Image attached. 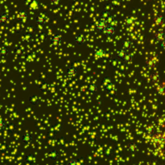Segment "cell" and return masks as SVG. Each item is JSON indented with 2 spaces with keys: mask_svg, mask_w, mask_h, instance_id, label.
<instances>
[{
  "mask_svg": "<svg viewBox=\"0 0 165 165\" xmlns=\"http://www.w3.org/2000/svg\"><path fill=\"white\" fill-rule=\"evenodd\" d=\"M158 62H159V59L157 58L156 56H150V57H148L147 59L146 60L145 65L148 68L151 69V68L156 67V65L158 64Z\"/></svg>",
  "mask_w": 165,
  "mask_h": 165,
  "instance_id": "6da1fadb",
  "label": "cell"
},
{
  "mask_svg": "<svg viewBox=\"0 0 165 165\" xmlns=\"http://www.w3.org/2000/svg\"><path fill=\"white\" fill-rule=\"evenodd\" d=\"M108 25H109V24L107 23V22H106L105 19H98L97 22L96 23V30H97V32L103 33Z\"/></svg>",
  "mask_w": 165,
  "mask_h": 165,
  "instance_id": "7a4b0ae2",
  "label": "cell"
},
{
  "mask_svg": "<svg viewBox=\"0 0 165 165\" xmlns=\"http://www.w3.org/2000/svg\"><path fill=\"white\" fill-rule=\"evenodd\" d=\"M94 55L96 58L99 59H105V58H109V53L105 51L103 48H98L94 51Z\"/></svg>",
  "mask_w": 165,
  "mask_h": 165,
  "instance_id": "3957f363",
  "label": "cell"
},
{
  "mask_svg": "<svg viewBox=\"0 0 165 165\" xmlns=\"http://www.w3.org/2000/svg\"><path fill=\"white\" fill-rule=\"evenodd\" d=\"M50 41L52 43V44L53 46H58L62 41V36L61 33L57 32L55 34H53L52 36V37L50 39Z\"/></svg>",
  "mask_w": 165,
  "mask_h": 165,
  "instance_id": "277c9868",
  "label": "cell"
},
{
  "mask_svg": "<svg viewBox=\"0 0 165 165\" xmlns=\"http://www.w3.org/2000/svg\"><path fill=\"white\" fill-rule=\"evenodd\" d=\"M73 41L78 45H83L86 42L85 36L82 33H78L73 38Z\"/></svg>",
  "mask_w": 165,
  "mask_h": 165,
  "instance_id": "5b68a950",
  "label": "cell"
},
{
  "mask_svg": "<svg viewBox=\"0 0 165 165\" xmlns=\"http://www.w3.org/2000/svg\"><path fill=\"white\" fill-rule=\"evenodd\" d=\"M66 74L69 77H74L78 74V69L74 65H70V67L66 68Z\"/></svg>",
  "mask_w": 165,
  "mask_h": 165,
  "instance_id": "8992f818",
  "label": "cell"
},
{
  "mask_svg": "<svg viewBox=\"0 0 165 165\" xmlns=\"http://www.w3.org/2000/svg\"><path fill=\"white\" fill-rule=\"evenodd\" d=\"M104 89L111 95H116L117 94V86H116L115 84H113V82H110L106 86H104Z\"/></svg>",
  "mask_w": 165,
  "mask_h": 165,
  "instance_id": "52a82bcc",
  "label": "cell"
},
{
  "mask_svg": "<svg viewBox=\"0 0 165 165\" xmlns=\"http://www.w3.org/2000/svg\"><path fill=\"white\" fill-rule=\"evenodd\" d=\"M103 33H104L106 36H109V37H110V36H113L114 35L116 34V28L111 25H108Z\"/></svg>",
  "mask_w": 165,
  "mask_h": 165,
  "instance_id": "ba28073f",
  "label": "cell"
},
{
  "mask_svg": "<svg viewBox=\"0 0 165 165\" xmlns=\"http://www.w3.org/2000/svg\"><path fill=\"white\" fill-rule=\"evenodd\" d=\"M28 14L26 11L20 10L17 14V19L20 22L24 23V22L26 21L27 19H28Z\"/></svg>",
  "mask_w": 165,
  "mask_h": 165,
  "instance_id": "9c48e42d",
  "label": "cell"
},
{
  "mask_svg": "<svg viewBox=\"0 0 165 165\" xmlns=\"http://www.w3.org/2000/svg\"><path fill=\"white\" fill-rule=\"evenodd\" d=\"M124 23L128 28H133L135 24V19L133 16L127 15L124 18Z\"/></svg>",
  "mask_w": 165,
  "mask_h": 165,
  "instance_id": "30bf717a",
  "label": "cell"
},
{
  "mask_svg": "<svg viewBox=\"0 0 165 165\" xmlns=\"http://www.w3.org/2000/svg\"><path fill=\"white\" fill-rule=\"evenodd\" d=\"M28 8L29 11H38L40 9V3L38 0H32L30 4L28 6Z\"/></svg>",
  "mask_w": 165,
  "mask_h": 165,
  "instance_id": "8fae6325",
  "label": "cell"
},
{
  "mask_svg": "<svg viewBox=\"0 0 165 165\" xmlns=\"http://www.w3.org/2000/svg\"><path fill=\"white\" fill-rule=\"evenodd\" d=\"M155 39L157 42L160 43L161 41H163L165 39V32L163 30H159L157 31L155 33Z\"/></svg>",
  "mask_w": 165,
  "mask_h": 165,
  "instance_id": "7c38bea8",
  "label": "cell"
},
{
  "mask_svg": "<svg viewBox=\"0 0 165 165\" xmlns=\"http://www.w3.org/2000/svg\"><path fill=\"white\" fill-rule=\"evenodd\" d=\"M60 156L59 152L56 149H52L49 153V159L51 160H57Z\"/></svg>",
  "mask_w": 165,
  "mask_h": 165,
  "instance_id": "4fadbf2b",
  "label": "cell"
},
{
  "mask_svg": "<svg viewBox=\"0 0 165 165\" xmlns=\"http://www.w3.org/2000/svg\"><path fill=\"white\" fill-rule=\"evenodd\" d=\"M32 139H33L32 135L31 134H29V133H27V134L22 136V142H23V144L28 145V144H30L32 143Z\"/></svg>",
  "mask_w": 165,
  "mask_h": 165,
  "instance_id": "5bb4252c",
  "label": "cell"
},
{
  "mask_svg": "<svg viewBox=\"0 0 165 165\" xmlns=\"http://www.w3.org/2000/svg\"><path fill=\"white\" fill-rule=\"evenodd\" d=\"M132 45H133V42L131 40H125L122 43V48L128 52L131 48Z\"/></svg>",
  "mask_w": 165,
  "mask_h": 165,
  "instance_id": "9a60e30c",
  "label": "cell"
},
{
  "mask_svg": "<svg viewBox=\"0 0 165 165\" xmlns=\"http://www.w3.org/2000/svg\"><path fill=\"white\" fill-rule=\"evenodd\" d=\"M154 23L156 26H160L165 23V17L163 15H159L154 19Z\"/></svg>",
  "mask_w": 165,
  "mask_h": 165,
  "instance_id": "2e32d148",
  "label": "cell"
},
{
  "mask_svg": "<svg viewBox=\"0 0 165 165\" xmlns=\"http://www.w3.org/2000/svg\"><path fill=\"white\" fill-rule=\"evenodd\" d=\"M9 22V15L6 12L0 13V23L3 24H6Z\"/></svg>",
  "mask_w": 165,
  "mask_h": 165,
  "instance_id": "e0dca14e",
  "label": "cell"
},
{
  "mask_svg": "<svg viewBox=\"0 0 165 165\" xmlns=\"http://www.w3.org/2000/svg\"><path fill=\"white\" fill-rule=\"evenodd\" d=\"M156 93L159 95V96H165V85L162 84L157 86L156 89Z\"/></svg>",
  "mask_w": 165,
  "mask_h": 165,
  "instance_id": "ac0fdd59",
  "label": "cell"
},
{
  "mask_svg": "<svg viewBox=\"0 0 165 165\" xmlns=\"http://www.w3.org/2000/svg\"><path fill=\"white\" fill-rule=\"evenodd\" d=\"M150 80L153 83H157L158 81H160V75L157 72H152L151 76H150Z\"/></svg>",
  "mask_w": 165,
  "mask_h": 165,
  "instance_id": "d6986e66",
  "label": "cell"
},
{
  "mask_svg": "<svg viewBox=\"0 0 165 165\" xmlns=\"http://www.w3.org/2000/svg\"><path fill=\"white\" fill-rule=\"evenodd\" d=\"M35 20L39 24H44L45 23V15L43 14H39L36 16Z\"/></svg>",
  "mask_w": 165,
  "mask_h": 165,
  "instance_id": "ffe728a7",
  "label": "cell"
},
{
  "mask_svg": "<svg viewBox=\"0 0 165 165\" xmlns=\"http://www.w3.org/2000/svg\"><path fill=\"white\" fill-rule=\"evenodd\" d=\"M153 140L155 141V143L157 144H163V140H162V135L156 133L153 136Z\"/></svg>",
  "mask_w": 165,
  "mask_h": 165,
  "instance_id": "44dd1931",
  "label": "cell"
},
{
  "mask_svg": "<svg viewBox=\"0 0 165 165\" xmlns=\"http://www.w3.org/2000/svg\"><path fill=\"white\" fill-rule=\"evenodd\" d=\"M126 52H127V51H126V50H124L123 48H121V49H119V50H118V51L117 52V54H116V56H117V59L122 60L123 58H124V56H125V55L126 54Z\"/></svg>",
  "mask_w": 165,
  "mask_h": 165,
  "instance_id": "7402d4cb",
  "label": "cell"
},
{
  "mask_svg": "<svg viewBox=\"0 0 165 165\" xmlns=\"http://www.w3.org/2000/svg\"><path fill=\"white\" fill-rule=\"evenodd\" d=\"M97 89H98V85H96V84H90L89 86H88V91L91 94L96 93V91H97Z\"/></svg>",
  "mask_w": 165,
  "mask_h": 165,
  "instance_id": "603a6c76",
  "label": "cell"
},
{
  "mask_svg": "<svg viewBox=\"0 0 165 165\" xmlns=\"http://www.w3.org/2000/svg\"><path fill=\"white\" fill-rule=\"evenodd\" d=\"M132 59H133V56L131 55V53H129L128 52H126V54L124 56V58L122 59V60L124 61V62H126V63H130L132 61Z\"/></svg>",
  "mask_w": 165,
  "mask_h": 165,
  "instance_id": "cb8c5ba5",
  "label": "cell"
},
{
  "mask_svg": "<svg viewBox=\"0 0 165 165\" xmlns=\"http://www.w3.org/2000/svg\"><path fill=\"white\" fill-rule=\"evenodd\" d=\"M111 15V12L109 11V10H104L102 13H101V15H100V19H105L109 17V15Z\"/></svg>",
  "mask_w": 165,
  "mask_h": 165,
  "instance_id": "d4e9b609",
  "label": "cell"
},
{
  "mask_svg": "<svg viewBox=\"0 0 165 165\" xmlns=\"http://www.w3.org/2000/svg\"><path fill=\"white\" fill-rule=\"evenodd\" d=\"M136 149H137V145H136L135 144H128L127 150H128L129 152H131V153L135 152Z\"/></svg>",
  "mask_w": 165,
  "mask_h": 165,
  "instance_id": "484cf974",
  "label": "cell"
},
{
  "mask_svg": "<svg viewBox=\"0 0 165 165\" xmlns=\"http://www.w3.org/2000/svg\"><path fill=\"white\" fill-rule=\"evenodd\" d=\"M5 127H6V123L4 119H0V132H3L4 131Z\"/></svg>",
  "mask_w": 165,
  "mask_h": 165,
  "instance_id": "4316f807",
  "label": "cell"
},
{
  "mask_svg": "<svg viewBox=\"0 0 165 165\" xmlns=\"http://www.w3.org/2000/svg\"><path fill=\"white\" fill-rule=\"evenodd\" d=\"M115 17H116V16H114L113 14H111V15H109V17L106 19V22H107V23H108V24H109V23H110L111 22L113 21V20L115 19Z\"/></svg>",
  "mask_w": 165,
  "mask_h": 165,
  "instance_id": "83f0119b",
  "label": "cell"
},
{
  "mask_svg": "<svg viewBox=\"0 0 165 165\" xmlns=\"http://www.w3.org/2000/svg\"><path fill=\"white\" fill-rule=\"evenodd\" d=\"M68 164L69 165H79L80 164L78 163V161L74 160H70L69 163H68Z\"/></svg>",
  "mask_w": 165,
  "mask_h": 165,
  "instance_id": "f1b7e54d",
  "label": "cell"
},
{
  "mask_svg": "<svg viewBox=\"0 0 165 165\" xmlns=\"http://www.w3.org/2000/svg\"><path fill=\"white\" fill-rule=\"evenodd\" d=\"M110 82H112V80L111 79H109V78H105L104 80V82H103V84H104V86H106V85L109 84Z\"/></svg>",
  "mask_w": 165,
  "mask_h": 165,
  "instance_id": "f546056e",
  "label": "cell"
},
{
  "mask_svg": "<svg viewBox=\"0 0 165 165\" xmlns=\"http://www.w3.org/2000/svg\"><path fill=\"white\" fill-rule=\"evenodd\" d=\"M160 47H161V49H162L163 51L165 52V39L163 40V41H161Z\"/></svg>",
  "mask_w": 165,
  "mask_h": 165,
  "instance_id": "4dcf8cb0",
  "label": "cell"
},
{
  "mask_svg": "<svg viewBox=\"0 0 165 165\" xmlns=\"http://www.w3.org/2000/svg\"><path fill=\"white\" fill-rule=\"evenodd\" d=\"M109 25H111L113 26V27H115V28H116L117 26V19H114L113 21H112L110 23H109Z\"/></svg>",
  "mask_w": 165,
  "mask_h": 165,
  "instance_id": "1f68e13d",
  "label": "cell"
},
{
  "mask_svg": "<svg viewBox=\"0 0 165 165\" xmlns=\"http://www.w3.org/2000/svg\"><path fill=\"white\" fill-rule=\"evenodd\" d=\"M51 3H52L53 4H54V5H57L59 3H60V1L61 0H49Z\"/></svg>",
  "mask_w": 165,
  "mask_h": 165,
  "instance_id": "d6a6232c",
  "label": "cell"
},
{
  "mask_svg": "<svg viewBox=\"0 0 165 165\" xmlns=\"http://www.w3.org/2000/svg\"><path fill=\"white\" fill-rule=\"evenodd\" d=\"M2 49V52H1V54L3 56H6L7 54V49H5V48H1Z\"/></svg>",
  "mask_w": 165,
  "mask_h": 165,
  "instance_id": "836d02e7",
  "label": "cell"
},
{
  "mask_svg": "<svg viewBox=\"0 0 165 165\" xmlns=\"http://www.w3.org/2000/svg\"><path fill=\"white\" fill-rule=\"evenodd\" d=\"M32 0H24V4H25V6L28 7V6L32 3Z\"/></svg>",
  "mask_w": 165,
  "mask_h": 165,
  "instance_id": "e575fe53",
  "label": "cell"
},
{
  "mask_svg": "<svg viewBox=\"0 0 165 165\" xmlns=\"http://www.w3.org/2000/svg\"><path fill=\"white\" fill-rule=\"evenodd\" d=\"M162 140H163V144H165V132L162 135Z\"/></svg>",
  "mask_w": 165,
  "mask_h": 165,
  "instance_id": "d590c367",
  "label": "cell"
}]
</instances>
